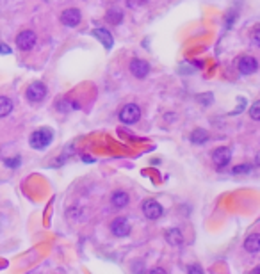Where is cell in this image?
Here are the masks:
<instances>
[{
	"mask_svg": "<svg viewBox=\"0 0 260 274\" xmlns=\"http://www.w3.org/2000/svg\"><path fill=\"white\" fill-rule=\"evenodd\" d=\"M93 36L98 39L100 43H102L103 47L107 48V50H109V48H112V43H114V41H112V34H110L107 29H103V27L95 29V31H93Z\"/></svg>",
	"mask_w": 260,
	"mask_h": 274,
	"instance_id": "obj_13",
	"label": "cell"
},
{
	"mask_svg": "<svg viewBox=\"0 0 260 274\" xmlns=\"http://www.w3.org/2000/svg\"><path fill=\"white\" fill-rule=\"evenodd\" d=\"M130 73L134 75L136 78H146L150 73V64L143 61V59H132L130 61Z\"/></svg>",
	"mask_w": 260,
	"mask_h": 274,
	"instance_id": "obj_10",
	"label": "cell"
},
{
	"mask_svg": "<svg viewBox=\"0 0 260 274\" xmlns=\"http://www.w3.org/2000/svg\"><path fill=\"white\" fill-rule=\"evenodd\" d=\"M121 18H123V15L119 9H109V13H107V20H109V24H112V25H119Z\"/></svg>",
	"mask_w": 260,
	"mask_h": 274,
	"instance_id": "obj_18",
	"label": "cell"
},
{
	"mask_svg": "<svg viewBox=\"0 0 260 274\" xmlns=\"http://www.w3.org/2000/svg\"><path fill=\"white\" fill-rule=\"evenodd\" d=\"M36 41H38V38H36V34L32 31H22L20 34L16 36V47L24 52L32 50Z\"/></svg>",
	"mask_w": 260,
	"mask_h": 274,
	"instance_id": "obj_8",
	"label": "cell"
},
{
	"mask_svg": "<svg viewBox=\"0 0 260 274\" xmlns=\"http://www.w3.org/2000/svg\"><path fill=\"white\" fill-rule=\"evenodd\" d=\"M4 164L11 169H16L18 166L22 164V159L20 157H9V159H4Z\"/></svg>",
	"mask_w": 260,
	"mask_h": 274,
	"instance_id": "obj_21",
	"label": "cell"
},
{
	"mask_svg": "<svg viewBox=\"0 0 260 274\" xmlns=\"http://www.w3.org/2000/svg\"><path fill=\"white\" fill-rule=\"evenodd\" d=\"M52 139H54V132L50 128H38L31 133V146L34 150H45L47 146H50Z\"/></svg>",
	"mask_w": 260,
	"mask_h": 274,
	"instance_id": "obj_1",
	"label": "cell"
},
{
	"mask_svg": "<svg viewBox=\"0 0 260 274\" xmlns=\"http://www.w3.org/2000/svg\"><path fill=\"white\" fill-rule=\"evenodd\" d=\"M187 274H205V272H203V269H201L200 263H193V265H189Z\"/></svg>",
	"mask_w": 260,
	"mask_h": 274,
	"instance_id": "obj_24",
	"label": "cell"
},
{
	"mask_svg": "<svg viewBox=\"0 0 260 274\" xmlns=\"http://www.w3.org/2000/svg\"><path fill=\"white\" fill-rule=\"evenodd\" d=\"M47 86H45L43 82H40V80H36V82L29 84L27 91H25V96H27V100L31 103H40L45 100V96H47Z\"/></svg>",
	"mask_w": 260,
	"mask_h": 274,
	"instance_id": "obj_3",
	"label": "cell"
},
{
	"mask_svg": "<svg viewBox=\"0 0 260 274\" xmlns=\"http://www.w3.org/2000/svg\"><path fill=\"white\" fill-rule=\"evenodd\" d=\"M189 141L193 143V145H205V143L209 141V132L203 128L193 130V132L189 133Z\"/></svg>",
	"mask_w": 260,
	"mask_h": 274,
	"instance_id": "obj_15",
	"label": "cell"
},
{
	"mask_svg": "<svg viewBox=\"0 0 260 274\" xmlns=\"http://www.w3.org/2000/svg\"><path fill=\"white\" fill-rule=\"evenodd\" d=\"M244 249L248 251V253H260V233H251L248 235L244 239Z\"/></svg>",
	"mask_w": 260,
	"mask_h": 274,
	"instance_id": "obj_14",
	"label": "cell"
},
{
	"mask_svg": "<svg viewBox=\"0 0 260 274\" xmlns=\"http://www.w3.org/2000/svg\"><path fill=\"white\" fill-rule=\"evenodd\" d=\"M82 20V15L77 8H68L61 13V24L66 25V27H77Z\"/></svg>",
	"mask_w": 260,
	"mask_h": 274,
	"instance_id": "obj_9",
	"label": "cell"
},
{
	"mask_svg": "<svg viewBox=\"0 0 260 274\" xmlns=\"http://www.w3.org/2000/svg\"><path fill=\"white\" fill-rule=\"evenodd\" d=\"M198 100H200V103H205V105H209V103H212V94L207 93V96H198Z\"/></svg>",
	"mask_w": 260,
	"mask_h": 274,
	"instance_id": "obj_25",
	"label": "cell"
},
{
	"mask_svg": "<svg viewBox=\"0 0 260 274\" xmlns=\"http://www.w3.org/2000/svg\"><path fill=\"white\" fill-rule=\"evenodd\" d=\"M253 169V164H249V162H242V164H237L232 168V175H248V173H251Z\"/></svg>",
	"mask_w": 260,
	"mask_h": 274,
	"instance_id": "obj_17",
	"label": "cell"
},
{
	"mask_svg": "<svg viewBox=\"0 0 260 274\" xmlns=\"http://www.w3.org/2000/svg\"><path fill=\"white\" fill-rule=\"evenodd\" d=\"M13 112V102L11 98L0 96V117H6Z\"/></svg>",
	"mask_w": 260,
	"mask_h": 274,
	"instance_id": "obj_16",
	"label": "cell"
},
{
	"mask_svg": "<svg viewBox=\"0 0 260 274\" xmlns=\"http://www.w3.org/2000/svg\"><path fill=\"white\" fill-rule=\"evenodd\" d=\"M249 39H251V43L255 45V47H260V24L251 29V32H249Z\"/></svg>",
	"mask_w": 260,
	"mask_h": 274,
	"instance_id": "obj_20",
	"label": "cell"
},
{
	"mask_svg": "<svg viewBox=\"0 0 260 274\" xmlns=\"http://www.w3.org/2000/svg\"><path fill=\"white\" fill-rule=\"evenodd\" d=\"M232 161V150L228 146H219L212 152V162L217 169H223Z\"/></svg>",
	"mask_w": 260,
	"mask_h": 274,
	"instance_id": "obj_6",
	"label": "cell"
},
{
	"mask_svg": "<svg viewBox=\"0 0 260 274\" xmlns=\"http://www.w3.org/2000/svg\"><path fill=\"white\" fill-rule=\"evenodd\" d=\"M150 274H168V272H166V269H162V267H155V269H152Z\"/></svg>",
	"mask_w": 260,
	"mask_h": 274,
	"instance_id": "obj_27",
	"label": "cell"
},
{
	"mask_svg": "<svg viewBox=\"0 0 260 274\" xmlns=\"http://www.w3.org/2000/svg\"><path fill=\"white\" fill-rule=\"evenodd\" d=\"M256 164L260 166V153H258V157H256Z\"/></svg>",
	"mask_w": 260,
	"mask_h": 274,
	"instance_id": "obj_30",
	"label": "cell"
},
{
	"mask_svg": "<svg viewBox=\"0 0 260 274\" xmlns=\"http://www.w3.org/2000/svg\"><path fill=\"white\" fill-rule=\"evenodd\" d=\"M164 239L170 246L180 247L182 244H184V233H182L178 228H170V230L164 231Z\"/></svg>",
	"mask_w": 260,
	"mask_h": 274,
	"instance_id": "obj_11",
	"label": "cell"
},
{
	"mask_svg": "<svg viewBox=\"0 0 260 274\" xmlns=\"http://www.w3.org/2000/svg\"><path fill=\"white\" fill-rule=\"evenodd\" d=\"M130 201V196L125 191H114L110 194V205L114 208H125Z\"/></svg>",
	"mask_w": 260,
	"mask_h": 274,
	"instance_id": "obj_12",
	"label": "cell"
},
{
	"mask_svg": "<svg viewBox=\"0 0 260 274\" xmlns=\"http://www.w3.org/2000/svg\"><path fill=\"white\" fill-rule=\"evenodd\" d=\"M130 231H132V226H130L126 217H116V219L110 223V233L114 235V237H118V239L128 237Z\"/></svg>",
	"mask_w": 260,
	"mask_h": 274,
	"instance_id": "obj_7",
	"label": "cell"
},
{
	"mask_svg": "<svg viewBox=\"0 0 260 274\" xmlns=\"http://www.w3.org/2000/svg\"><path fill=\"white\" fill-rule=\"evenodd\" d=\"M249 116H251V119H255V121H260V100L251 103V107H249Z\"/></svg>",
	"mask_w": 260,
	"mask_h": 274,
	"instance_id": "obj_19",
	"label": "cell"
},
{
	"mask_svg": "<svg viewBox=\"0 0 260 274\" xmlns=\"http://www.w3.org/2000/svg\"><path fill=\"white\" fill-rule=\"evenodd\" d=\"M237 70H239L240 75H244V77L253 75L258 70V61H256L253 55H240V57L237 59Z\"/></svg>",
	"mask_w": 260,
	"mask_h": 274,
	"instance_id": "obj_5",
	"label": "cell"
},
{
	"mask_svg": "<svg viewBox=\"0 0 260 274\" xmlns=\"http://www.w3.org/2000/svg\"><path fill=\"white\" fill-rule=\"evenodd\" d=\"M132 272L134 274L145 272V265H143V262H132Z\"/></svg>",
	"mask_w": 260,
	"mask_h": 274,
	"instance_id": "obj_23",
	"label": "cell"
},
{
	"mask_svg": "<svg viewBox=\"0 0 260 274\" xmlns=\"http://www.w3.org/2000/svg\"><path fill=\"white\" fill-rule=\"evenodd\" d=\"M11 47H8V45L6 43H2V41H0V55H8V54H11Z\"/></svg>",
	"mask_w": 260,
	"mask_h": 274,
	"instance_id": "obj_26",
	"label": "cell"
},
{
	"mask_svg": "<svg viewBox=\"0 0 260 274\" xmlns=\"http://www.w3.org/2000/svg\"><path fill=\"white\" fill-rule=\"evenodd\" d=\"M141 210L146 219H150V221H157L164 215V207L155 200H145L141 205Z\"/></svg>",
	"mask_w": 260,
	"mask_h": 274,
	"instance_id": "obj_4",
	"label": "cell"
},
{
	"mask_svg": "<svg viewBox=\"0 0 260 274\" xmlns=\"http://www.w3.org/2000/svg\"><path fill=\"white\" fill-rule=\"evenodd\" d=\"M235 18H237V13L235 11H228V15H226V18H225V27L226 29H232Z\"/></svg>",
	"mask_w": 260,
	"mask_h": 274,
	"instance_id": "obj_22",
	"label": "cell"
},
{
	"mask_svg": "<svg viewBox=\"0 0 260 274\" xmlns=\"http://www.w3.org/2000/svg\"><path fill=\"white\" fill-rule=\"evenodd\" d=\"M251 274H260V263H258V265L255 267V269L251 270Z\"/></svg>",
	"mask_w": 260,
	"mask_h": 274,
	"instance_id": "obj_29",
	"label": "cell"
},
{
	"mask_svg": "<svg viewBox=\"0 0 260 274\" xmlns=\"http://www.w3.org/2000/svg\"><path fill=\"white\" fill-rule=\"evenodd\" d=\"M82 161H84V162H93L95 159H93V157H89V155H84V157H82Z\"/></svg>",
	"mask_w": 260,
	"mask_h": 274,
	"instance_id": "obj_28",
	"label": "cell"
},
{
	"mask_svg": "<svg viewBox=\"0 0 260 274\" xmlns=\"http://www.w3.org/2000/svg\"><path fill=\"white\" fill-rule=\"evenodd\" d=\"M118 116L123 125H136L141 119V107L138 103H126L121 107Z\"/></svg>",
	"mask_w": 260,
	"mask_h": 274,
	"instance_id": "obj_2",
	"label": "cell"
}]
</instances>
